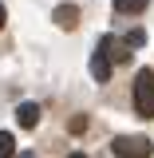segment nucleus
<instances>
[{
  "label": "nucleus",
  "mask_w": 154,
  "mask_h": 158,
  "mask_svg": "<svg viewBox=\"0 0 154 158\" xmlns=\"http://www.w3.org/2000/svg\"><path fill=\"white\" fill-rule=\"evenodd\" d=\"M135 111L142 118H154V71L142 67L135 75Z\"/></svg>",
  "instance_id": "nucleus-1"
},
{
  "label": "nucleus",
  "mask_w": 154,
  "mask_h": 158,
  "mask_svg": "<svg viewBox=\"0 0 154 158\" xmlns=\"http://www.w3.org/2000/svg\"><path fill=\"white\" fill-rule=\"evenodd\" d=\"M111 146H115L119 158H150V150H154V142L146 135H119Z\"/></svg>",
  "instance_id": "nucleus-2"
},
{
  "label": "nucleus",
  "mask_w": 154,
  "mask_h": 158,
  "mask_svg": "<svg viewBox=\"0 0 154 158\" xmlns=\"http://www.w3.org/2000/svg\"><path fill=\"white\" fill-rule=\"evenodd\" d=\"M99 48L107 52V59H111V63H127V59H131V52H135L127 40H119V36H103V40H99Z\"/></svg>",
  "instance_id": "nucleus-3"
},
{
  "label": "nucleus",
  "mask_w": 154,
  "mask_h": 158,
  "mask_svg": "<svg viewBox=\"0 0 154 158\" xmlns=\"http://www.w3.org/2000/svg\"><path fill=\"white\" fill-rule=\"evenodd\" d=\"M91 79H95V83H107V79H111V59H107L103 48L91 56Z\"/></svg>",
  "instance_id": "nucleus-4"
},
{
  "label": "nucleus",
  "mask_w": 154,
  "mask_h": 158,
  "mask_svg": "<svg viewBox=\"0 0 154 158\" xmlns=\"http://www.w3.org/2000/svg\"><path fill=\"white\" fill-rule=\"evenodd\" d=\"M52 20H56L59 28H67V32H71V28L79 24V8H75V4H59L56 12H52Z\"/></svg>",
  "instance_id": "nucleus-5"
},
{
  "label": "nucleus",
  "mask_w": 154,
  "mask_h": 158,
  "mask_svg": "<svg viewBox=\"0 0 154 158\" xmlns=\"http://www.w3.org/2000/svg\"><path fill=\"white\" fill-rule=\"evenodd\" d=\"M16 123H20V127H36V123H40V107H36V103H20V107H16Z\"/></svg>",
  "instance_id": "nucleus-6"
},
{
  "label": "nucleus",
  "mask_w": 154,
  "mask_h": 158,
  "mask_svg": "<svg viewBox=\"0 0 154 158\" xmlns=\"http://www.w3.org/2000/svg\"><path fill=\"white\" fill-rule=\"evenodd\" d=\"M0 158H16V138L8 131H0Z\"/></svg>",
  "instance_id": "nucleus-7"
},
{
  "label": "nucleus",
  "mask_w": 154,
  "mask_h": 158,
  "mask_svg": "<svg viewBox=\"0 0 154 158\" xmlns=\"http://www.w3.org/2000/svg\"><path fill=\"white\" fill-rule=\"evenodd\" d=\"M146 4H150V0H115V8H119V12H127V16H131V12H142Z\"/></svg>",
  "instance_id": "nucleus-8"
},
{
  "label": "nucleus",
  "mask_w": 154,
  "mask_h": 158,
  "mask_svg": "<svg viewBox=\"0 0 154 158\" xmlns=\"http://www.w3.org/2000/svg\"><path fill=\"white\" fill-rule=\"evenodd\" d=\"M142 40H146V32H142V28H135V32L127 36V44H131V48H142Z\"/></svg>",
  "instance_id": "nucleus-9"
},
{
  "label": "nucleus",
  "mask_w": 154,
  "mask_h": 158,
  "mask_svg": "<svg viewBox=\"0 0 154 158\" xmlns=\"http://www.w3.org/2000/svg\"><path fill=\"white\" fill-rule=\"evenodd\" d=\"M4 16H8V12H4V4H0V28H4Z\"/></svg>",
  "instance_id": "nucleus-10"
},
{
  "label": "nucleus",
  "mask_w": 154,
  "mask_h": 158,
  "mask_svg": "<svg viewBox=\"0 0 154 158\" xmlns=\"http://www.w3.org/2000/svg\"><path fill=\"white\" fill-rule=\"evenodd\" d=\"M16 158H36V154H32V150H24V154H16Z\"/></svg>",
  "instance_id": "nucleus-11"
},
{
  "label": "nucleus",
  "mask_w": 154,
  "mask_h": 158,
  "mask_svg": "<svg viewBox=\"0 0 154 158\" xmlns=\"http://www.w3.org/2000/svg\"><path fill=\"white\" fill-rule=\"evenodd\" d=\"M67 158H87V154H83V150H75V154H67Z\"/></svg>",
  "instance_id": "nucleus-12"
}]
</instances>
